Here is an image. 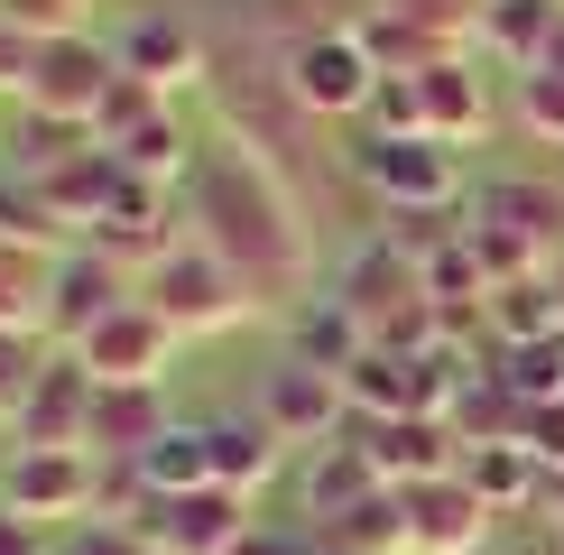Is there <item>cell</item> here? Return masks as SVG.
<instances>
[{
    "label": "cell",
    "mask_w": 564,
    "mask_h": 555,
    "mask_svg": "<svg viewBox=\"0 0 564 555\" xmlns=\"http://www.w3.org/2000/svg\"><path fill=\"white\" fill-rule=\"evenodd\" d=\"M149 555H158V546H149Z\"/></svg>",
    "instance_id": "ab89813d"
},
{
    "label": "cell",
    "mask_w": 564,
    "mask_h": 555,
    "mask_svg": "<svg viewBox=\"0 0 564 555\" xmlns=\"http://www.w3.org/2000/svg\"><path fill=\"white\" fill-rule=\"evenodd\" d=\"M0 19L56 46V37H75V29H84V0H0Z\"/></svg>",
    "instance_id": "1f68e13d"
},
{
    "label": "cell",
    "mask_w": 564,
    "mask_h": 555,
    "mask_svg": "<svg viewBox=\"0 0 564 555\" xmlns=\"http://www.w3.org/2000/svg\"><path fill=\"white\" fill-rule=\"evenodd\" d=\"M519 445H528L536 463H546V472H564V399H546V407H528Z\"/></svg>",
    "instance_id": "836d02e7"
},
{
    "label": "cell",
    "mask_w": 564,
    "mask_h": 555,
    "mask_svg": "<svg viewBox=\"0 0 564 555\" xmlns=\"http://www.w3.org/2000/svg\"><path fill=\"white\" fill-rule=\"evenodd\" d=\"M278 75H288V92L305 102V121H361V111H370V92H380V65H370V46L351 37V29L288 37Z\"/></svg>",
    "instance_id": "277c9868"
},
{
    "label": "cell",
    "mask_w": 564,
    "mask_h": 555,
    "mask_svg": "<svg viewBox=\"0 0 564 555\" xmlns=\"http://www.w3.org/2000/svg\"><path fill=\"white\" fill-rule=\"evenodd\" d=\"M305 555H370V546H343V537H305Z\"/></svg>",
    "instance_id": "8d00e7d4"
},
{
    "label": "cell",
    "mask_w": 564,
    "mask_h": 555,
    "mask_svg": "<svg viewBox=\"0 0 564 555\" xmlns=\"http://www.w3.org/2000/svg\"><path fill=\"white\" fill-rule=\"evenodd\" d=\"M176 214L250 287V306H260V315L288 324L305 306V287H315V241H305V214H296L288 176H278V157H260L250 139H214V149H195V176H185Z\"/></svg>",
    "instance_id": "6da1fadb"
},
{
    "label": "cell",
    "mask_w": 564,
    "mask_h": 555,
    "mask_svg": "<svg viewBox=\"0 0 564 555\" xmlns=\"http://www.w3.org/2000/svg\"><path fill=\"white\" fill-rule=\"evenodd\" d=\"M231 555H305V537H269V527H250V537L231 546Z\"/></svg>",
    "instance_id": "d590c367"
},
{
    "label": "cell",
    "mask_w": 564,
    "mask_h": 555,
    "mask_svg": "<svg viewBox=\"0 0 564 555\" xmlns=\"http://www.w3.org/2000/svg\"><path fill=\"white\" fill-rule=\"evenodd\" d=\"M111 56H121V75L139 84H158L176 102L185 84H214V56H204V37H195V19H176V10H139L121 37H111Z\"/></svg>",
    "instance_id": "8fae6325"
},
{
    "label": "cell",
    "mask_w": 564,
    "mask_h": 555,
    "mask_svg": "<svg viewBox=\"0 0 564 555\" xmlns=\"http://www.w3.org/2000/svg\"><path fill=\"white\" fill-rule=\"evenodd\" d=\"M546 278H555V306H564V260H555V269H546Z\"/></svg>",
    "instance_id": "f35d334b"
},
{
    "label": "cell",
    "mask_w": 564,
    "mask_h": 555,
    "mask_svg": "<svg viewBox=\"0 0 564 555\" xmlns=\"http://www.w3.org/2000/svg\"><path fill=\"white\" fill-rule=\"evenodd\" d=\"M361 130H380V139H426V92H416V75H380Z\"/></svg>",
    "instance_id": "f546056e"
},
{
    "label": "cell",
    "mask_w": 564,
    "mask_h": 555,
    "mask_svg": "<svg viewBox=\"0 0 564 555\" xmlns=\"http://www.w3.org/2000/svg\"><path fill=\"white\" fill-rule=\"evenodd\" d=\"M111 75H121V56H111V46H93V37L75 29V37H56V46L37 56L29 111H56V121H84V130H93V102H102Z\"/></svg>",
    "instance_id": "2e32d148"
},
{
    "label": "cell",
    "mask_w": 564,
    "mask_h": 555,
    "mask_svg": "<svg viewBox=\"0 0 564 555\" xmlns=\"http://www.w3.org/2000/svg\"><path fill=\"white\" fill-rule=\"evenodd\" d=\"M93 481H102V463L84 445H10L0 454V509L29 519V527L93 519Z\"/></svg>",
    "instance_id": "8992f818"
},
{
    "label": "cell",
    "mask_w": 564,
    "mask_h": 555,
    "mask_svg": "<svg viewBox=\"0 0 564 555\" xmlns=\"http://www.w3.org/2000/svg\"><path fill=\"white\" fill-rule=\"evenodd\" d=\"M176 342H185L176 324L158 315V306H139V296H130V306H111V315H102V324H93V334L75 342V361H84L102 389H167Z\"/></svg>",
    "instance_id": "52a82bcc"
},
{
    "label": "cell",
    "mask_w": 564,
    "mask_h": 555,
    "mask_svg": "<svg viewBox=\"0 0 564 555\" xmlns=\"http://www.w3.org/2000/svg\"><path fill=\"white\" fill-rule=\"evenodd\" d=\"M56 361V342L37 324H0V416H19V399L37 389V370Z\"/></svg>",
    "instance_id": "f1b7e54d"
},
{
    "label": "cell",
    "mask_w": 564,
    "mask_h": 555,
    "mask_svg": "<svg viewBox=\"0 0 564 555\" xmlns=\"http://www.w3.org/2000/svg\"><path fill=\"white\" fill-rule=\"evenodd\" d=\"M84 149H93L84 121H56V111H29V102H19V121H10V167H19V185L56 176L65 157H84Z\"/></svg>",
    "instance_id": "603a6c76"
},
{
    "label": "cell",
    "mask_w": 564,
    "mask_h": 555,
    "mask_svg": "<svg viewBox=\"0 0 564 555\" xmlns=\"http://www.w3.org/2000/svg\"><path fill=\"white\" fill-rule=\"evenodd\" d=\"M490 370H500V380L519 389L528 407H546V399H564V334H536V342H500V352H490Z\"/></svg>",
    "instance_id": "4316f807"
},
{
    "label": "cell",
    "mask_w": 564,
    "mask_h": 555,
    "mask_svg": "<svg viewBox=\"0 0 564 555\" xmlns=\"http://www.w3.org/2000/svg\"><path fill=\"white\" fill-rule=\"evenodd\" d=\"M46 269H56V260L0 241V324H37V334H46Z\"/></svg>",
    "instance_id": "83f0119b"
},
{
    "label": "cell",
    "mask_w": 564,
    "mask_h": 555,
    "mask_svg": "<svg viewBox=\"0 0 564 555\" xmlns=\"http://www.w3.org/2000/svg\"><path fill=\"white\" fill-rule=\"evenodd\" d=\"M204 454H214V481L223 491H260V481H278V463H288V445L269 435V416H204Z\"/></svg>",
    "instance_id": "d6986e66"
},
{
    "label": "cell",
    "mask_w": 564,
    "mask_h": 555,
    "mask_svg": "<svg viewBox=\"0 0 564 555\" xmlns=\"http://www.w3.org/2000/svg\"><path fill=\"white\" fill-rule=\"evenodd\" d=\"M564 37V0H481L473 10V56L509 65V75H536Z\"/></svg>",
    "instance_id": "9a60e30c"
},
{
    "label": "cell",
    "mask_w": 564,
    "mask_h": 555,
    "mask_svg": "<svg viewBox=\"0 0 564 555\" xmlns=\"http://www.w3.org/2000/svg\"><path fill=\"white\" fill-rule=\"evenodd\" d=\"M546 537H555V555H564V509H555V519H546Z\"/></svg>",
    "instance_id": "74e56055"
},
{
    "label": "cell",
    "mask_w": 564,
    "mask_h": 555,
    "mask_svg": "<svg viewBox=\"0 0 564 555\" xmlns=\"http://www.w3.org/2000/svg\"><path fill=\"white\" fill-rule=\"evenodd\" d=\"M260 416L278 445H334L343 416H351V389L334 380V370H305V361H278L260 380Z\"/></svg>",
    "instance_id": "7c38bea8"
},
{
    "label": "cell",
    "mask_w": 564,
    "mask_h": 555,
    "mask_svg": "<svg viewBox=\"0 0 564 555\" xmlns=\"http://www.w3.org/2000/svg\"><path fill=\"white\" fill-rule=\"evenodd\" d=\"M56 555H149V537L121 527V519H75V537H65Z\"/></svg>",
    "instance_id": "d6a6232c"
},
{
    "label": "cell",
    "mask_w": 564,
    "mask_h": 555,
    "mask_svg": "<svg viewBox=\"0 0 564 555\" xmlns=\"http://www.w3.org/2000/svg\"><path fill=\"white\" fill-rule=\"evenodd\" d=\"M343 445L370 454V472L389 481V491H408V481H435V472H463V435L444 426V416H343Z\"/></svg>",
    "instance_id": "ba28073f"
},
{
    "label": "cell",
    "mask_w": 564,
    "mask_h": 555,
    "mask_svg": "<svg viewBox=\"0 0 564 555\" xmlns=\"http://www.w3.org/2000/svg\"><path fill=\"white\" fill-rule=\"evenodd\" d=\"M370 491H389V481L380 472H370V454L361 445H343V435H334V445H315V454H305V472H296V500H305V519H343V509H361Z\"/></svg>",
    "instance_id": "ffe728a7"
},
{
    "label": "cell",
    "mask_w": 564,
    "mask_h": 555,
    "mask_svg": "<svg viewBox=\"0 0 564 555\" xmlns=\"http://www.w3.org/2000/svg\"><path fill=\"white\" fill-rule=\"evenodd\" d=\"M130 296H139V278H130L121 260H102L93 241H75L56 269H46V342H56V352H75L93 324H102L111 306H130Z\"/></svg>",
    "instance_id": "9c48e42d"
},
{
    "label": "cell",
    "mask_w": 564,
    "mask_h": 555,
    "mask_svg": "<svg viewBox=\"0 0 564 555\" xmlns=\"http://www.w3.org/2000/svg\"><path fill=\"white\" fill-rule=\"evenodd\" d=\"M139 472H149V491H158V500H176V491H214V454H204V426H167L149 454H139Z\"/></svg>",
    "instance_id": "d4e9b609"
},
{
    "label": "cell",
    "mask_w": 564,
    "mask_h": 555,
    "mask_svg": "<svg viewBox=\"0 0 564 555\" xmlns=\"http://www.w3.org/2000/svg\"><path fill=\"white\" fill-rule=\"evenodd\" d=\"M463 481L481 491L490 519H509V509H536V481H546V463L528 445H463Z\"/></svg>",
    "instance_id": "7402d4cb"
},
{
    "label": "cell",
    "mask_w": 564,
    "mask_h": 555,
    "mask_svg": "<svg viewBox=\"0 0 564 555\" xmlns=\"http://www.w3.org/2000/svg\"><path fill=\"white\" fill-rule=\"evenodd\" d=\"M398 509H408V555H473L490 537V509L463 472H435V481H408L398 491Z\"/></svg>",
    "instance_id": "4fadbf2b"
},
{
    "label": "cell",
    "mask_w": 564,
    "mask_h": 555,
    "mask_svg": "<svg viewBox=\"0 0 564 555\" xmlns=\"http://www.w3.org/2000/svg\"><path fill=\"white\" fill-rule=\"evenodd\" d=\"M84 435H93V370L75 352H56V361L37 370V389L19 399L10 445H84Z\"/></svg>",
    "instance_id": "5bb4252c"
},
{
    "label": "cell",
    "mask_w": 564,
    "mask_h": 555,
    "mask_svg": "<svg viewBox=\"0 0 564 555\" xmlns=\"http://www.w3.org/2000/svg\"><path fill=\"white\" fill-rule=\"evenodd\" d=\"M250 527H260V519H250V500L214 481V491H176V500H149L139 537H149L158 555H231V546L250 537Z\"/></svg>",
    "instance_id": "30bf717a"
},
{
    "label": "cell",
    "mask_w": 564,
    "mask_h": 555,
    "mask_svg": "<svg viewBox=\"0 0 564 555\" xmlns=\"http://www.w3.org/2000/svg\"><path fill=\"white\" fill-rule=\"evenodd\" d=\"M351 37L370 46L380 75H426L444 56H473V19H463L454 0H370V10L351 19Z\"/></svg>",
    "instance_id": "5b68a950"
},
{
    "label": "cell",
    "mask_w": 564,
    "mask_h": 555,
    "mask_svg": "<svg viewBox=\"0 0 564 555\" xmlns=\"http://www.w3.org/2000/svg\"><path fill=\"white\" fill-rule=\"evenodd\" d=\"M416 92H426V139H444V149H473V139H490V75L481 56H444L416 75Z\"/></svg>",
    "instance_id": "e0dca14e"
},
{
    "label": "cell",
    "mask_w": 564,
    "mask_h": 555,
    "mask_svg": "<svg viewBox=\"0 0 564 555\" xmlns=\"http://www.w3.org/2000/svg\"><path fill=\"white\" fill-rule=\"evenodd\" d=\"M158 111H176L158 84H139V75H111V84H102V102H93V149H130V139L149 130Z\"/></svg>",
    "instance_id": "484cf974"
},
{
    "label": "cell",
    "mask_w": 564,
    "mask_h": 555,
    "mask_svg": "<svg viewBox=\"0 0 564 555\" xmlns=\"http://www.w3.org/2000/svg\"><path fill=\"white\" fill-rule=\"evenodd\" d=\"M0 555H46V537L29 519H10V509H0Z\"/></svg>",
    "instance_id": "e575fe53"
},
{
    "label": "cell",
    "mask_w": 564,
    "mask_h": 555,
    "mask_svg": "<svg viewBox=\"0 0 564 555\" xmlns=\"http://www.w3.org/2000/svg\"><path fill=\"white\" fill-rule=\"evenodd\" d=\"M361 352H370V334L351 324V306H343V296H305V306L288 315V361L334 370V380H343V370L361 361Z\"/></svg>",
    "instance_id": "44dd1931"
},
{
    "label": "cell",
    "mask_w": 564,
    "mask_h": 555,
    "mask_svg": "<svg viewBox=\"0 0 564 555\" xmlns=\"http://www.w3.org/2000/svg\"><path fill=\"white\" fill-rule=\"evenodd\" d=\"M139 306H158L185 342H195V334H231V324H260L250 287H241V278H231L214 250L195 241V231H176V250H167L149 278H139Z\"/></svg>",
    "instance_id": "7a4b0ae2"
},
{
    "label": "cell",
    "mask_w": 564,
    "mask_h": 555,
    "mask_svg": "<svg viewBox=\"0 0 564 555\" xmlns=\"http://www.w3.org/2000/svg\"><path fill=\"white\" fill-rule=\"evenodd\" d=\"M519 121H528V139L564 149V65H536V75H519Z\"/></svg>",
    "instance_id": "4dcf8cb0"
},
{
    "label": "cell",
    "mask_w": 564,
    "mask_h": 555,
    "mask_svg": "<svg viewBox=\"0 0 564 555\" xmlns=\"http://www.w3.org/2000/svg\"><path fill=\"white\" fill-rule=\"evenodd\" d=\"M167 426H176V416H167V389H102V380H93V435H84V454L139 463Z\"/></svg>",
    "instance_id": "ac0fdd59"
},
{
    "label": "cell",
    "mask_w": 564,
    "mask_h": 555,
    "mask_svg": "<svg viewBox=\"0 0 564 555\" xmlns=\"http://www.w3.org/2000/svg\"><path fill=\"white\" fill-rule=\"evenodd\" d=\"M351 176H361V195H380L389 214H454L463 204V167L444 139H380L361 130L351 139Z\"/></svg>",
    "instance_id": "3957f363"
},
{
    "label": "cell",
    "mask_w": 564,
    "mask_h": 555,
    "mask_svg": "<svg viewBox=\"0 0 564 555\" xmlns=\"http://www.w3.org/2000/svg\"><path fill=\"white\" fill-rule=\"evenodd\" d=\"M490 352L500 342H536V334H564V306H555V278H509V287H490Z\"/></svg>",
    "instance_id": "cb8c5ba5"
}]
</instances>
